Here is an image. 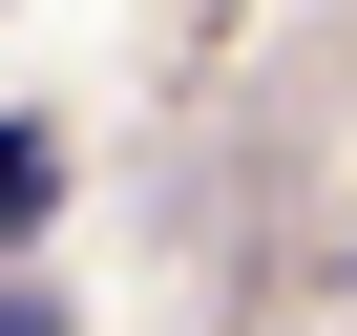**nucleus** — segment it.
<instances>
[{"label":"nucleus","mask_w":357,"mask_h":336,"mask_svg":"<svg viewBox=\"0 0 357 336\" xmlns=\"http://www.w3.org/2000/svg\"><path fill=\"white\" fill-rule=\"evenodd\" d=\"M43 211H63V147H43V126H0V252H22Z\"/></svg>","instance_id":"f257e3e1"},{"label":"nucleus","mask_w":357,"mask_h":336,"mask_svg":"<svg viewBox=\"0 0 357 336\" xmlns=\"http://www.w3.org/2000/svg\"><path fill=\"white\" fill-rule=\"evenodd\" d=\"M0 336H63V294H0Z\"/></svg>","instance_id":"f03ea898"}]
</instances>
